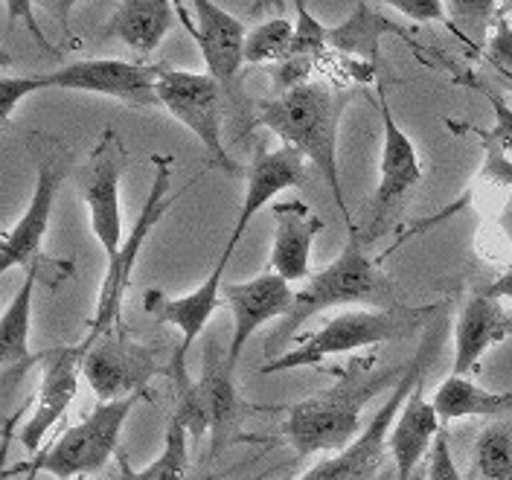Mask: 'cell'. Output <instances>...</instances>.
<instances>
[{
	"label": "cell",
	"instance_id": "1",
	"mask_svg": "<svg viewBox=\"0 0 512 480\" xmlns=\"http://www.w3.org/2000/svg\"><path fill=\"white\" fill-rule=\"evenodd\" d=\"M408 364L405 367H376V355H364V358H352L347 367H335L332 370V384L326 390H320L315 396L291 405L283 422V434L288 437L291 448L300 457L309 454H341L344 448H350L361 434V411L364 405L387 390L390 384L402 382Z\"/></svg>",
	"mask_w": 512,
	"mask_h": 480
},
{
	"label": "cell",
	"instance_id": "2",
	"mask_svg": "<svg viewBox=\"0 0 512 480\" xmlns=\"http://www.w3.org/2000/svg\"><path fill=\"white\" fill-rule=\"evenodd\" d=\"M352 102H355L352 88L315 79L294 88L291 94L259 102L254 126L274 131L283 140V146H291L318 169L329 184L341 216L347 219L350 233H355L350 207L341 190V175H338V128Z\"/></svg>",
	"mask_w": 512,
	"mask_h": 480
},
{
	"label": "cell",
	"instance_id": "3",
	"mask_svg": "<svg viewBox=\"0 0 512 480\" xmlns=\"http://www.w3.org/2000/svg\"><path fill=\"white\" fill-rule=\"evenodd\" d=\"M376 300L384 306H393L390 303V283L382 274V268L364 254L358 236L350 233V242L341 251V256L332 265H326L323 271L312 274L306 280V286L294 294L288 315L280 320V326L265 341L268 361L280 358L288 344L297 338V332L309 320L318 318L320 312L335 309V306H347V303H376Z\"/></svg>",
	"mask_w": 512,
	"mask_h": 480
},
{
	"label": "cell",
	"instance_id": "4",
	"mask_svg": "<svg viewBox=\"0 0 512 480\" xmlns=\"http://www.w3.org/2000/svg\"><path fill=\"white\" fill-rule=\"evenodd\" d=\"M437 309L440 306L411 309V306H399V303L379 306V309H352V312H344L338 318L326 320L318 332H312L297 350H286L280 358L265 361L259 367V373L274 376V373H291L300 367H318L332 355H344V352L379 347L387 341L408 338Z\"/></svg>",
	"mask_w": 512,
	"mask_h": 480
},
{
	"label": "cell",
	"instance_id": "5",
	"mask_svg": "<svg viewBox=\"0 0 512 480\" xmlns=\"http://www.w3.org/2000/svg\"><path fill=\"white\" fill-rule=\"evenodd\" d=\"M47 88L111 96L128 105H160L158 67L143 62H120V59H88V62L64 64L62 70H53V73L3 76L0 79L3 123L15 114L21 99L47 91Z\"/></svg>",
	"mask_w": 512,
	"mask_h": 480
},
{
	"label": "cell",
	"instance_id": "6",
	"mask_svg": "<svg viewBox=\"0 0 512 480\" xmlns=\"http://www.w3.org/2000/svg\"><path fill=\"white\" fill-rule=\"evenodd\" d=\"M140 399L143 396L96 402L94 411L82 422L70 425L53 446L41 448L30 463L6 469V478L21 475V472H30V480L35 475H53L59 480H79L94 475L117 454L126 419Z\"/></svg>",
	"mask_w": 512,
	"mask_h": 480
},
{
	"label": "cell",
	"instance_id": "7",
	"mask_svg": "<svg viewBox=\"0 0 512 480\" xmlns=\"http://www.w3.org/2000/svg\"><path fill=\"white\" fill-rule=\"evenodd\" d=\"M446 335V323L437 320L428 326L422 347L416 350V355L408 361V370L402 376V382L396 384V390L390 393V399L379 408V414L370 419V425L364 428V434L352 443L350 448H344L341 454H332L329 460H323L320 466L309 469L303 478L297 480H373L379 466L384 463V451H387V437L390 428L396 422V416L402 414L408 393L414 390V384L431 370L437 350L443 344Z\"/></svg>",
	"mask_w": 512,
	"mask_h": 480
},
{
	"label": "cell",
	"instance_id": "8",
	"mask_svg": "<svg viewBox=\"0 0 512 480\" xmlns=\"http://www.w3.org/2000/svg\"><path fill=\"white\" fill-rule=\"evenodd\" d=\"M236 367H230L227 350L216 344V338L204 341L201 352V373L195 382H187L178 387V405L175 416L187 425L190 437L201 443L207 434L213 437L210 454H219V448L233 437L242 425V416L248 405L242 402L236 379Z\"/></svg>",
	"mask_w": 512,
	"mask_h": 480
},
{
	"label": "cell",
	"instance_id": "9",
	"mask_svg": "<svg viewBox=\"0 0 512 480\" xmlns=\"http://www.w3.org/2000/svg\"><path fill=\"white\" fill-rule=\"evenodd\" d=\"M155 163V178H152V192L143 204V213L137 216V222L131 227V233L126 236L120 254L114 259H108V271H105V280L99 288V300H96V315L88 323V332H85V344H94L99 341L105 332L123 326L120 323V312H123V300H126L128 286H131V274H134V265H137V256L143 251V242L149 239V233L160 224V219L166 216L172 198H169V178H172V158L166 155H152Z\"/></svg>",
	"mask_w": 512,
	"mask_h": 480
},
{
	"label": "cell",
	"instance_id": "10",
	"mask_svg": "<svg viewBox=\"0 0 512 480\" xmlns=\"http://www.w3.org/2000/svg\"><path fill=\"white\" fill-rule=\"evenodd\" d=\"M222 88L207 73H190L158 64V102L198 137L207 158L227 175H239L242 166L233 163L222 140Z\"/></svg>",
	"mask_w": 512,
	"mask_h": 480
},
{
	"label": "cell",
	"instance_id": "11",
	"mask_svg": "<svg viewBox=\"0 0 512 480\" xmlns=\"http://www.w3.org/2000/svg\"><path fill=\"white\" fill-rule=\"evenodd\" d=\"M175 9H178V21L201 50L207 76H213L224 94L233 99V105L242 108V64H245V38H248L245 24L222 6L204 0L190 3V9L175 3Z\"/></svg>",
	"mask_w": 512,
	"mask_h": 480
},
{
	"label": "cell",
	"instance_id": "12",
	"mask_svg": "<svg viewBox=\"0 0 512 480\" xmlns=\"http://www.w3.org/2000/svg\"><path fill=\"white\" fill-rule=\"evenodd\" d=\"M85 344V341H82ZM82 376L99 402H117L128 396H146V387L160 373L158 358L149 347L134 341L126 329H111L94 344H85Z\"/></svg>",
	"mask_w": 512,
	"mask_h": 480
},
{
	"label": "cell",
	"instance_id": "13",
	"mask_svg": "<svg viewBox=\"0 0 512 480\" xmlns=\"http://www.w3.org/2000/svg\"><path fill=\"white\" fill-rule=\"evenodd\" d=\"M230 256H233L230 251H222L216 268H213V274H210L201 286L192 288L190 294L166 297L158 288H149V291L143 294V312L152 315L155 320H160V323L175 326V329L181 332V344H178V350L172 355V361L166 364V373L175 376V384H178V387L190 382V376H187V352H190L192 341L204 332L207 320L213 318V315L224 306L222 277L227 262H230Z\"/></svg>",
	"mask_w": 512,
	"mask_h": 480
},
{
	"label": "cell",
	"instance_id": "14",
	"mask_svg": "<svg viewBox=\"0 0 512 480\" xmlns=\"http://www.w3.org/2000/svg\"><path fill=\"white\" fill-rule=\"evenodd\" d=\"M126 166V146L108 128L96 143L88 172H85V204L91 213V230L108 259L123 248V210H120V181Z\"/></svg>",
	"mask_w": 512,
	"mask_h": 480
},
{
	"label": "cell",
	"instance_id": "15",
	"mask_svg": "<svg viewBox=\"0 0 512 480\" xmlns=\"http://www.w3.org/2000/svg\"><path fill=\"white\" fill-rule=\"evenodd\" d=\"M88 347L82 341L67 344V347H53L41 352V384H38V399L32 408L30 419L24 422L18 440L30 451L32 457L41 451L44 437L53 431V425L67 414L79 393V379H82V364H85Z\"/></svg>",
	"mask_w": 512,
	"mask_h": 480
},
{
	"label": "cell",
	"instance_id": "16",
	"mask_svg": "<svg viewBox=\"0 0 512 480\" xmlns=\"http://www.w3.org/2000/svg\"><path fill=\"white\" fill-rule=\"evenodd\" d=\"M67 178V163L59 152H47L38 160V178L27 213L0 239V274L12 268H32L41 262V242L53 219V207Z\"/></svg>",
	"mask_w": 512,
	"mask_h": 480
},
{
	"label": "cell",
	"instance_id": "17",
	"mask_svg": "<svg viewBox=\"0 0 512 480\" xmlns=\"http://www.w3.org/2000/svg\"><path fill=\"white\" fill-rule=\"evenodd\" d=\"M294 294L297 291L291 288V283L277 277L274 271H265L248 283H227L222 288L224 306H230V315H233V338L227 347L230 367L239 364L242 350L259 332V326L286 318L294 303Z\"/></svg>",
	"mask_w": 512,
	"mask_h": 480
},
{
	"label": "cell",
	"instance_id": "18",
	"mask_svg": "<svg viewBox=\"0 0 512 480\" xmlns=\"http://www.w3.org/2000/svg\"><path fill=\"white\" fill-rule=\"evenodd\" d=\"M245 175H248V184H245L242 207H239V219L233 224V233L224 245V251H230V254L236 251L245 230L251 227L254 216L268 201H274L283 190L306 184V158L300 152H294L291 146H280L274 152L259 146L251 166L245 169Z\"/></svg>",
	"mask_w": 512,
	"mask_h": 480
},
{
	"label": "cell",
	"instance_id": "19",
	"mask_svg": "<svg viewBox=\"0 0 512 480\" xmlns=\"http://www.w3.org/2000/svg\"><path fill=\"white\" fill-rule=\"evenodd\" d=\"M512 338V315L501 306V300L489 297L486 291L475 294L460 318L454 323V364L451 376L475 373L486 350L498 347L501 341Z\"/></svg>",
	"mask_w": 512,
	"mask_h": 480
},
{
	"label": "cell",
	"instance_id": "20",
	"mask_svg": "<svg viewBox=\"0 0 512 480\" xmlns=\"http://www.w3.org/2000/svg\"><path fill=\"white\" fill-rule=\"evenodd\" d=\"M274 245H271V271L286 283L309 280L312 245L323 230V219L312 213L303 201L274 204Z\"/></svg>",
	"mask_w": 512,
	"mask_h": 480
},
{
	"label": "cell",
	"instance_id": "21",
	"mask_svg": "<svg viewBox=\"0 0 512 480\" xmlns=\"http://www.w3.org/2000/svg\"><path fill=\"white\" fill-rule=\"evenodd\" d=\"M47 259L27 268L24 286L15 291L6 312L0 315V361H3V396L9 399L18 384L24 382L27 370L41 364V352L30 355V326H32V294L38 283V271Z\"/></svg>",
	"mask_w": 512,
	"mask_h": 480
},
{
	"label": "cell",
	"instance_id": "22",
	"mask_svg": "<svg viewBox=\"0 0 512 480\" xmlns=\"http://www.w3.org/2000/svg\"><path fill=\"white\" fill-rule=\"evenodd\" d=\"M425 376L408 393L405 408H402V414L396 416V422L390 428V437H387V448H390V454L396 460L399 480H414L419 460L428 457L434 440L446 428L443 419L434 411V402L425 399Z\"/></svg>",
	"mask_w": 512,
	"mask_h": 480
},
{
	"label": "cell",
	"instance_id": "23",
	"mask_svg": "<svg viewBox=\"0 0 512 480\" xmlns=\"http://www.w3.org/2000/svg\"><path fill=\"white\" fill-rule=\"evenodd\" d=\"M379 111H382V172H379V190H376V213L384 216L405 192L422 181V163L416 155L414 140L399 128L390 102L384 94L382 82H376Z\"/></svg>",
	"mask_w": 512,
	"mask_h": 480
},
{
	"label": "cell",
	"instance_id": "24",
	"mask_svg": "<svg viewBox=\"0 0 512 480\" xmlns=\"http://www.w3.org/2000/svg\"><path fill=\"white\" fill-rule=\"evenodd\" d=\"M384 35L402 38L405 44H411L419 53V44H416L414 35L405 30L399 21H393L390 15H384L382 9H376L370 3H355V9L338 27H326V44H329V50H335V53H341L347 59L379 67V62H382L379 44H382Z\"/></svg>",
	"mask_w": 512,
	"mask_h": 480
},
{
	"label": "cell",
	"instance_id": "25",
	"mask_svg": "<svg viewBox=\"0 0 512 480\" xmlns=\"http://www.w3.org/2000/svg\"><path fill=\"white\" fill-rule=\"evenodd\" d=\"M178 18L175 3L166 0H126L108 18V35L120 38L137 59H149L169 35Z\"/></svg>",
	"mask_w": 512,
	"mask_h": 480
},
{
	"label": "cell",
	"instance_id": "26",
	"mask_svg": "<svg viewBox=\"0 0 512 480\" xmlns=\"http://www.w3.org/2000/svg\"><path fill=\"white\" fill-rule=\"evenodd\" d=\"M434 411L443 425L466 419V416H492V419H512V393H489L469 376H448L431 396Z\"/></svg>",
	"mask_w": 512,
	"mask_h": 480
},
{
	"label": "cell",
	"instance_id": "27",
	"mask_svg": "<svg viewBox=\"0 0 512 480\" xmlns=\"http://www.w3.org/2000/svg\"><path fill=\"white\" fill-rule=\"evenodd\" d=\"M190 440L187 425L172 414V422L163 437V448L149 466L134 469L123 451L117 454L120 457V480H184L190 472Z\"/></svg>",
	"mask_w": 512,
	"mask_h": 480
},
{
	"label": "cell",
	"instance_id": "28",
	"mask_svg": "<svg viewBox=\"0 0 512 480\" xmlns=\"http://www.w3.org/2000/svg\"><path fill=\"white\" fill-rule=\"evenodd\" d=\"M480 480H512V419H495L475 443Z\"/></svg>",
	"mask_w": 512,
	"mask_h": 480
},
{
	"label": "cell",
	"instance_id": "29",
	"mask_svg": "<svg viewBox=\"0 0 512 480\" xmlns=\"http://www.w3.org/2000/svg\"><path fill=\"white\" fill-rule=\"evenodd\" d=\"M291 41H294V21H286V18L262 21L245 38V64L271 67V64L286 62L291 56Z\"/></svg>",
	"mask_w": 512,
	"mask_h": 480
},
{
	"label": "cell",
	"instance_id": "30",
	"mask_svg": "<svg viewBox=\"0 0 512 480\" xmlns=\"http://www.w3.org/2000/svg\"><path fill=\"white\" fill-rule=\"evenodd\" d=\"M294 41H291V56H300V59H312L318 64L326 59L329 53V44H326V27L320 24L318 18L303 6V3H294ZM288 56V59H291Z\"/></svg>",
	"mask_w": 512,
	"mask_h": 480
},
{
	"label": "cell",
	"instance_id": "31",
	"mask_svg": "<svg viewBox=\"0 0 512 480\" xmlns=\"http://www.w3.org/2000/svg\"><path fill=\"white\" fill-rule=\"evenodd\" d=\"M475 88L486 96V102L492 105V117H495L492 131H480L478 128V134L495 149V152H507V155H512V105L504 96L498 94V91H492V88H486V85H480V82H475Z\"/></svg>",
	"mask_w": 512,
	"mask_h": 480
},
{
	"label": "cell",
	"instance_id": "32",
	"mask_svg": "<svg viewBox=\"0 0 512 480\" xmlns=\"http://www.w3.org/2000/svg\"><path fill=\"white\" fill-rule=\"evenodd\" d=\"M486 59L504 79H512V24L507 18H495V32L486 41Z\"/></svg>",
	"mask_w": 512,
	"mask_h": 480
},
{
	"label": "cell",
	"instance_id": "33",
	"mask_svg": "<svg viewBox=\"0 0 512 480\" xmlns=\"http://www.w3.org/2000/svg\"><path fill=\"white\" fill-rule=\"evenodd\" d=\"M425 480H463L457 466H454V457H451V440H448V431L443 428L440 437L434 440V446L428 451V475Z\"/></svg>",
	"mask_w": 512,
	"mask_h": 480
},
{
	"label": "cell",
	"instance_id": "34",
	"mask_svg": "<svg viewBox=\"0 0 512 480\" xmlns=\"http://www.w3.org/2000/svg\"><path fill=\"white\" fill-rule=\"evenodd\" d=\"M387 6L396 9L399 15L416 21V24H425V21H446L448 15L446 3H440V0H390Z\"/></svg>",
	"mask_w": 512,
	"mask_h": 480
},
{
	"label": "cell",
	"instance_id": "35",
	"mask_svg": "<svg viewBox=\"0 0 512 480\" xmlns=\"http://www.w3.org/2000/svg\"><path fill=\"white\" fill-rule=\"evenodd\" d=\"M486 294L495 297V300H512V271L501 274L492 286L486 288Z\"/></svg>",
	"mask_w": 512,
	"mask_h": 480
},
{
	"label": "cell",
	"instance_id": "36",
	"mask_svg": "<svg viewBox=\"0 0 512 480\" xmlns=\"http://www.w3.org/2000/svg\"><path fill=\"white\" fill-rule=\"evenodd\" d=\"M507 82H510V88H512V79H507Z\"/></svg>",
	"mask_w": 512,
	"mask_h": 480
},
{
	"label": "cell",
	"instance_id": "37",
	"mask_svg": "<svg viewBox=\"0 0 512 480\" xmlns=\"http://www.w3.org/2000/svg\"><path fill=\"white\" fill-rule=\"evenodd\" d=\"M79 480H91V478H79Z\"/></svg>",
	"mask_w": 512,
	"mask_h": 480
}]
</instances>
